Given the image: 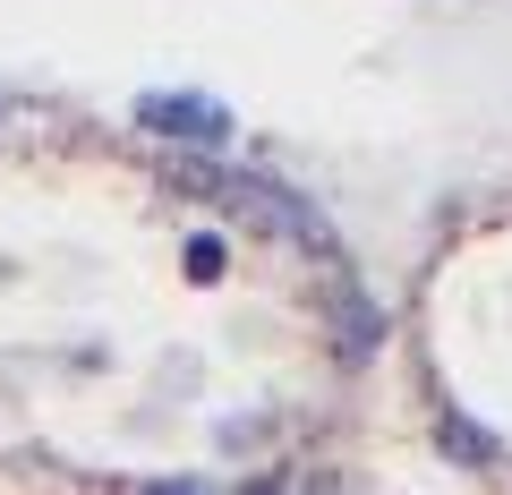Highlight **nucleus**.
Masks as SVG:
<instances>
[{"label": "nucleus", "mask_w": 512, "mask_h": 495, "mask_svg": "<svg viewBox=\"0 0 512 495\" xmlns=\"http://www.w3.org/2000/svg\"><path fill=\"white\" fill-rule=\"evenodd\" d=\"M146 120L163 137H197V146H214V137H222V111L197 103V94H146Z\"/></svg>", "instance_id": "obj_1"}]
</instances>
